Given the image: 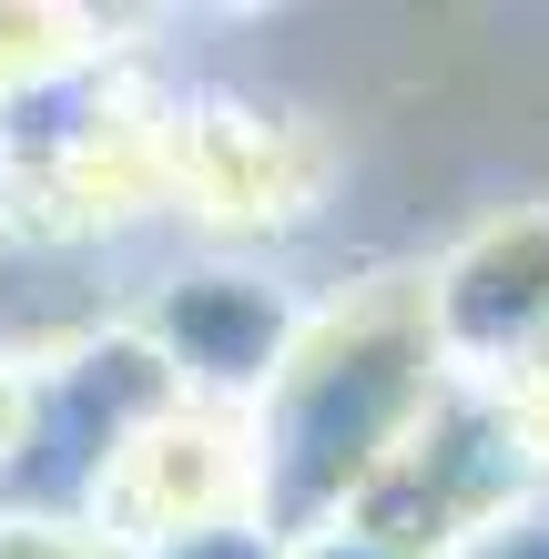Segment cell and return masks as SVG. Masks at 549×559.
I'll list each match as a JSON object with an SVG mask.
<instances>
[{"label":"cell","instance_id":"1","mask_svg":"<svg viewBox=\"0 0 549 559\" xmlns=\"http://www.w3.org/2000/svg\"><path fill=\"white\" fill-rule=\"evenodd\" d=\"M447 386L417 275H377L346 295H315L285 377L254 397L244 417V457H254V519L275 539L336 530L367 499V478L407 448V427L428 417Z\"/></svg>","mask_w":549,"mask_h":559},{"label":"cell","instance_id":"2","mask_svg":"<svg viewBox=\"0 0 549 559\" xmlns=\"http://www.w3.org/2000/svg\"><path fill=\"white\" fill-rule=\"evenodd\" d=\"M315 316V285H296L285 254H214V245H174L133 275V346L174 377L183 407L214 417H254V397L285 377Z\"/></svg>","mask_w":549,"mask_h":559},{"label":"cell","instance_id":"3","mask_svg":"<svg viewBox=\"0 0 549 559\" xmlns=\"http://www.w3.org/2000/svg\"><path fill=\"white\" fill-rule=\"evenodd\" d=\"M164 407H183V397L133 346V325H112L103 346L61 356L41 377H21V417H11V448H0V530L92 539V509H103L112 468L133 457V438Z\"/></svg>","mask_w":549,"mask_h":559},{"label":"cell","instance_id":"4","mask_svg":"<svg viewBox=\"0 0 549 559\" xmlns=\"http://www.w3.org/2000/svg\"><path fill=\"white\" fill-rule=\"evenodd\" d=\"M539 478H549V448L520 427V407L468 386V377H447L428 397V417L407 427V448L346 509V530H367L407 559H468L520 509H539Z\"/></svg>","mask_w":549,"mask_h":559},{"label":"cell","instance_id":"5","mask_svg":"<svg viewBox=\"0 0 549 559\" xmlns=\"http://www.w3.org/2000/svg\"><path fill=\"white\" fill-rule=\"evenodd\" d=\"M417 306L447 377H509L529 346H549V214H489L447 265L417 275Z\"/></svg>","mask_w":549,"mask_h":559},{"label":"cell","instance_id":"6","mask_svg":"<svg viewBox=\"0 0 549 559\" xmlns=\"http://www.w3.org/2000/svg\"><path fill=\"white\" fill-rule=\"evenodd\" d=\"M133 306V265L0 193V377H41L61 356L103 346Z\"/></svg>","mask_w":549,"mask_h":559},{"label":"cell","instance_id":"7","mask_svg":"<svg viewBox=\"0 0 549 559\" xmlns=\"http://www.w3.org/2000/svg\"><path fill=\"white\" fill-rule=\"evenodd\" d=\"M214 509H254V457H244V417L214 407H164L133 438V457L112 468L103 509H92V539L103 549H153L193 530Z\"/></svg>","mask_w":549,"mask_h":559},{"label":"cell","instance_id":"8","mask_svg":"<svg viewBox=\"0 0 549 559\" xmlns=\"http://www.w3.org/2000/svg\"><path fill=\"white\" fill-rule=\"evenodd\" d=\"M296 539H275L254 509H214V519H193V530H174V539H153V549H133V559H285Z\"/></svg>","mask_w":549,"mask_h":559},{"label":"cell","instance_id":"9","mask_svg":"<svg viewBox=\"0 0 549 559\" xmlns=\"http://www.w3.org/2000/svg\"><path fill=\"white\" fill-rule=\"evenodd\" d=\"M285 559H407V549H386V539H367V530H346V519H336V530H306Z\"/></svg>","mask_w":549,"mask_h":559},{"label":"cell","instance_id":"10","mask_svg":"<svg viewBox=\"0 0 549 559\" xmlns=\"http://www.w3.org/2000/svg\"><path fill=\"white\" fill-rule=\"evenodd\" d=\"M468 559H549V509H520L499 539H478Z\"/></svg>","mask_w":549,"mask_h":559},{"label":"cell","instance_id":"11","mask_svg":"<svg viewBox=\"0 0 549 559\" xmlns=\"http://www.w3.org/2000/svg\"><path fill=\"white\" fill-rule=\"evenodd\" d=\"M11 417H21V377H0V448H11Z\"/></svg>","mask_w":549,"mask_h":559},{"label":"cell","instance_id":"12","mask_svg":"<svg viewBox=\"0 0 549 559\" xmlns=\"http://www.w3.org/2000/svg\"><path fill=\"white\" fill-rule=\"evenodd\" d=\"M92 559H133V549H103V539H92Z\"/></svg>","mask_w":549,"mask_h":559}]
</instances>
